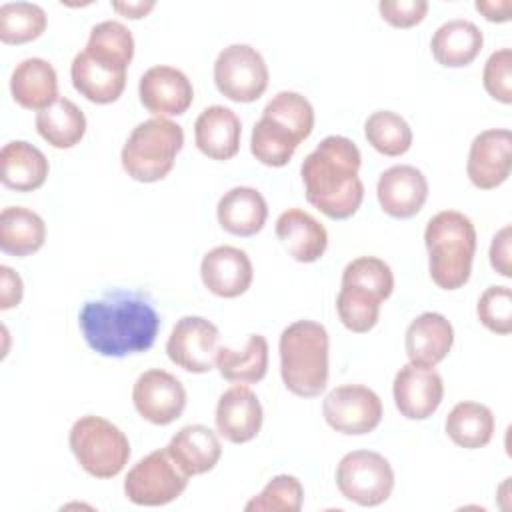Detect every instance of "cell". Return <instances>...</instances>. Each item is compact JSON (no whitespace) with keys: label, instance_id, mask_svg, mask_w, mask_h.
<instances>
[{"label":"cell","instance_id":"cell-1","mask_svg":"<svg viewBox=\"0 0 512 512\" xmlns=\"http://www.w3.org/2000/svg\"><path fill=\"white\" fill-rule=\"evenodd\" d=\"M78 324L90 350L106 358H124L152 348L160 316L148 294L112 290L84 302Z\"/></svg>","mask_w":512,"mask_h":512},{"label":"cell","instance_id":"cell-2","mask_svg":"<svg viewBox=\"0 0 512 512\" xmlns=\"http://www.w3.org/2000/svg\"><path fill=\"white\" fill-rule=\"evenodd\" d=\"M360 164V150L350 138L326 136L300 166L306 200L332 220L354 216L364 200Z\"/></svg>","mask_w":512,"mask_h":512},{"label":"cell","instance_id":"cell-3","mask_svg":"<svg viewBox=\"0 0 512 512\" xmlns=\"http://www.w3.org/2000/svg\"><path fill=\"white\" fill-rule=\"evenodd\" d=\"M314 108L306 96L282 90L264 106L262 118L254 124L250 152L264 166H286L298 144L312 134Z\"/></svg>","mask_w":512,"mask_h":512},{"label":"cell","instance_id":"cell-4","mask_svg":"<svg viewBox=\"0 0 512 512\" xmlns=\"http://www.w3.org/2000/svg\"><path fill=\"white\" fill-rule=\"evenodd\" d=\"M424 244L432 282L442 290L462 288L470 278L476 254L472 220L458 210H442L428 220Z\"/></svg>","mask_w":512,"mask_h":512},{"label":"cell","instance_id":"cell-5","mask_svg":"<svg viewBox=\"0 0 512 512\" xmlns=\"http://www.w3.org/2000/svg\"><path fill=\"white\" fill-rule=\"evenodd\" d=\"M328 348L326 328L314 320H296L286 326L278 340L280 376L284 386L300 396H320L328 384Z\"/></svg>","mask_w":512,"mask_h":512},{"label":"cell","instance_id":"cell-6","mask_svg":"<svg viewBox=\"0 0 512 512\" xmlns=\"http://www.w3.org/2000/svg\"><path fill=\"white\" fill-rule=\"evenodd\" d=\"M182 146V126L154 116L140 122L126 138L120 154L122 168L136 182H158L170 174Z\"/></svg>","mask_w":512,"mask_h":512},{"label":"cell","instance_id":"cell-7","mask_svg":"<svg viewBox=\"0 0 512 512\" xmlns=\"http://www.w3.org/2000/svg\"><path fill=\"white\" fill-rule=\"evenodd\" d=\"M68 444L80 468L100 480L118 476L130 460L126 434L102 416H80L70 428Z\"/></svg>","mask_w":512,"mask_h":512},{"label":"cell","instance_id":"cell-8","mask_svg":"<svg viewBox=\"0 0 512 512\" xmlns=\"http://www.w3.org/2000/svg\"><path fill=\"white\" fill-rule=\"evenodd\" d=\"M336 486L340 494L360 506L386 502L394 488L390 462L372 450H352L336 466Z\"/></svg>","mask_w":512,"mask_h":512},{"label":"cell","instance_id":"cell-9","mask_svg":"<svg viewBox=\"0 0 512 512\" xmlns=\"http://www.w3.org/2000/svg\"><path fill=\"white\" fill-rule=\"evenodd\" d=\"M184 474L166 448L138 460L124 478V494L136 506H164L174 502L188 486Z\"/></svg>","mask_w":512,"mask_h":512},{"label":"cell","instance_id":"cell-10","mask_svg":"<svg viewBox=\"0 0 512 512\" xmlns=\"http://www.w3.org/2000/svg\"><path fill=\"white\" fill-rule=\"evenodd\" d=\"M268 66L250 44H230L216 56L214 84L232 102H254L268 88Z\"/></svg>","mask_w":512,"mask_h":512},{"label":"cell","instance_id":"cell-11","mask_svg":"<svg viewBox=\"0 0 512 512\" xmlns=\"http://www.w3.org/2000/svg\"><path fill=\"white\" fill-rule=\"evenodd\" d=\"M322 414L332 430L348 436H362L380 424L382 400L368 386L342 384L326 394Z\"/></svg>","mask_w":512,"mask_h":512},{"label":"cell","instance_id":"cell-12","mask_svg":"<svg viewBox=\"0 0 512 512\" xmlns=\"http://www.w3.org/2000/svg\"><path fill=\"white\" fill-rule=\"evenodd\" d=\"M218 328L202 316H182L166 342L168 358L192 374L210 372L218 354Z\"/></svg>","mask_w":512,"mask_h":512},{"label":"cell","instance_id":"cell-13","mask_svg":"<svg viewBox=\"0 0 512 512\" xmlns=\"http://www.w3.org/2000/svg\"><path fill=\"white\" fill-rule=\"evenodd\" d=\"M132 402L144 420L166 426L182 416L186 408V388L174 374L150 368L136 378Z\"/></svg>","mask_w":512,"mask_h":512},{"label":"cell","instance_id":"cell-14","mask_svg":"<svg viewBox=\"0 0 512 512\" xmlns=\"http://www.w3.org/2000/svg\"><path fill=\"white\" fill-rule=\"evenodd\" d=\"M512 134L506 128H490L474 136L468 152L466 174L480 190L504 184L512 168Z\"/></svg>","mask_w":512,"mask_h":512},{"label":"cell","instance_id":"cell-15","mask_svg":"<svg viewBox=\"0 0 512 512\" xmlns=\"http://www.w3.org/2000/svg\"><path fill=\"white\" fill-rule=\"evenodd\" d=\"M394 404L398 412L408 420L430 418L444 398L442 376L434 368L404 364L392 384Z\"/></svg>","mask_w":512,"mask_h":512},{"label":"cell","instance_id":"cell-16","mask_svg":"<svg viewBox=\"0 0 512 512\" xmlns=\"http://www.w3.org/2000/svg\"><path fill=\"white\" fill-rule=\"evenodd\" d=\"M142 106L154 116L168 118L184 114L194 100V88L188 76L174 66H152L138 82Z\"/></svg>","mask_w":512,"mask_h":512},{"label":"cell","instance_id":"cell-17","mask_svg":"<svg viewBox=\"0 0 512 512\" xmlns=\"http://www.w3.org/2000/svg\"><path fill=\"white\" fill-rule=\"evenodd\" d=\"M214 420L216 430L224 440L232 444H244L258 436L264 412L252 388L246 384H234L220 394Z\"/></svg>","mask_w":512,"mask_h":512},{"label":"cell","instance_id":"cell-18","mask_svg":"<svg viewBox=\"0 0 512 512\" xmlns=\"http://www.w3.org/2000/svg\"><path fill=\"white\" fill-rule=\"evenodd\" d=\"M376 196L388 216L406 220L422 210L428 198V180L416 166L396 164L380 174Z\"/></svg>","mask_w":512,"mask_h":512},{"label":"cell","instance_id":"cell-19","mask_svg":"<svg viewBox=\"0 0 512 512\" xmlns=\"http://www.w3.org/2000/svg\"><path fill=\"white\" fill-rule=\"evenodd\" d=\"M200 278L214 296L236 298L250 288L254 270L244 250L224 244L204 254L200 262Z\"/></svg>","mask_w":512,"mask_h":512},{"label":"cell","instance_id":"cell-20","mask_svg":"<svg viewBox=\"0 0 512 512\" xmlns=\"http://www.w3.org/2000/svg\"><path fill=\"white\" fill-rule=\"evenodd\" d=\"M454 344V328L450 320L438 312H422L416 316L404 336L410 364L434 368L442 362Z\"/></svg>","mask_w":512,"mask_h":512},{"label":"cell","instance_id":"cell-21","mask_svg":"<svg viewBox=\"0 0 512 512\" xmlns=\"http://www.w3.org/2000/svg\"><path fill=\"white\" fill-rule=\"evenodd\" d=\"M242 122L234 110L214 104L204 108L194 122L198 150L212 160H230L240 150Z\"/></svg>","mask_w":512,"mask_h":512},{"label":"cell","instance_id":"cell-22","mask_svg":"<svg viewBox=\"0 0 512 512\" xmlns=\"http://www.w3.org/2000/svg\"><path fill=\"white\" fill-rule=\"evenodd\" d=\"M276 238L284 250L302 264L320 260L328 248L326 228L302 208H288L278 216Z\"/></svg>","mask_w":512,"mask_h":512},{"label":"cell","instance_id":"cell-23","mask_svg":"<svg viewBox=\"0 0 512 512\" xmlns=\"http://www.w3.org/2000/svg\"><path fill=\"white\" fill-rule=\"evenodd\" d=\"M172 460L188 476L210 472L220 456L222 446L214 430L204 424H188L180 428L166 446Z\"/></svg>","mask_w":512,"mask_h":512},{"label":"cell","instance_id":"cell-24","mask_svg":"<svg viewBox=\"0 0 512 512\" xmlns=\"http://www.w3.org/2000/svg\"><path fill=\"white\" fill-rule=\"evenodd\" d=\"M216 218L222 230L248 238L264 228L268 218V204L256 188L234 186L218 200Z\"/></svg>","mask_w":512,"mask_h":512},{"label":"cell","instance_id":"cell-25","mask_svg":"<svg viewBox=\"0 0 512 512\" xmlns=\"http://www.w3.org/2000/svg\"><path fill=\"white\" fill-rule=\"evenodd\" d=\"M10 92L18 106L26 110H44L58 96V76L44 58H26L16 64L10 76Z\"/></svg>","mask_w":512,"mask_h":512},{"label":"cell","instance_id":"cell-26","mask_svg":"<svg viewBox=\"0 0 512 512\" xmlns=\"http://www.w3.org/2000/svg\"><path fill=\"white\" fill-rule=\"evenodd\" d=\"M50 172V164L40 148L26 140H12L0 150V180L16 192L38 190Z\"/></svg>","mask_w":512,"mask_h":512},{"label":"cell","instance_id":"cell-27","mask_svg":"<svg viewBox=\"0 0 512 512\" xmlns=\"http://www.w3.org/2000/svg\"><path fill=\"white\" fill-rule=\"evenodd\" d=\"M70 78L72 86L94 104L116 102L126 88V70L104 64L84 50L74 56Z\"/></svg>","mask_w":512,"mask_h":512},{"label":"cell","instance_id":"cell-28","mask_svg":"<svg viewBox=\"0 0 512 512\" xmlns=\"http://www.w3.org/2000/svg\"><path fill=\"white\" fill-rule=\"evenodd\" d=\"M484 44L480 28L464 18H454L436 28L430 40L432 56L446 68H464L476 60Z\"/></svg>","mask_w":512,"mask_h":512},{"label":"cell","instance_id":"cell-29","mask_svg":"<svg viewBox=\"0 0 512 512\" xmlns=\"http://www.w3.org/2000/svg\"><path fill=\"white\" fill-rule=\"evenodd\" d=\"M46 240L44 220L30 208L6 206L0 212V248L12 256L38 252Z\"/></svg>","mask_w":512,"mask_h":512},{"label":"cell","instance_id":"cell-30","mask_svg":"<svg viewBox=\"0 0 512 512\" xmlns=\"http://www.w3.org/2000/svg\"><path fill=\"white\" fill-rule=\"evenodd\" d=\"M216 368L228 382H260L268 372V340L262 334H250L242 350L220 346L216 354Z\"/></svg>","mask_w":512,"mask_h":512},{"label":"cell","instance_id":"cell-31","mask_svg":"<svg viewBox=\"0 0 512 512\" xmlns=\"http://www.w3.org/2000/svg\"><path fill=\"white\" fill-rule=\"evenodd\" d=\"M494 414L480 402H458L446 416L444 428L448 438L466 450L484 448L494 436Z\"/></svg>","mask_w":512,"mask_h":512},{"label":"cell","instance_id":"cell-32","mask_svg":"<svg viewBox=\"0 0 512 512\" xmlns=\"http://www.w3.org/2000/svg\"><path fill=\"white\" fill-rule=\"evenodd\" d=\"M36 130L50 146L72 148L84 138L86 116L70 98H58L36 114Z\"/></svg>","mask_w":512,"mask_h":512},{"label":"cell","instance_id":"cell-33","mask_svg":"<svg viewBox=\"0 0 512 512\" xmlns=\"http://www.w3.org/2000/svg\"><path fill=\"white\" fill-rule=\"evenodd\" d=\"M84 52L104 64L128 70L134 56V36L122 22L104 20L92 26Z\"/></svg>","mask_w":512,"mask_h":512},{"label":"cell","instance_id":"cell-34","mask_svg":"<svg viewBox=\"0 0 512 512\" xmlns=\"http://www.w3.org/2000/svg\"><path fill=\"white\" fill-rule=\"evenodd\" d=\"M368 144L384 156H402L412 146V130L408 122L392 110H376L364 122Z\"/></svg>","mask_w":512,"mask_h":512},{"label":"cell","instance_id":"cell-35","mask_svg":"<svg viewBox=\"0 0 512 512\" xmlns=\"http://www.w3.org/2000/svg\"><path fill=\"white\" fill-rule=\"evenodd\" d=\"M46 12L32 2H6L0 6V40L4 44H26L46 30Z\"/></svg>","mask_w":512,"mask_h":512},{"label":"cell","instance_id":"cell-36","mask_svg":"<svg viewBox=\"0 0 512 512\" xmlns=\"http://www.w3.org/2000/svg\"><path fill=\"white\" fill-rule=\"evenodd\" d=\"M380 304L382 300L360 286L342 284L338 298H336V312L340 322L356 334L370 332L380 318Z\"/></svg>","mask_w":512,"mask_h":512},{"label":"cell","instance_id":"cell-37","mask_svg":"<svg viewBox=\"0 0 512 512\" xmlns=\"http://www.w3.org/2000/svg\"><path fill=\"white\" fill-rule=\"evenodd\" d=\"M304 502V488L296 476L278 474L268 480L262 492L250 498L244 506L246 512H268V510H284L298 512Z\"/></svg>","mask_w":512,"mask_h":512},{"label":"cell","instance_id":"cell-38","mask_svg":"<svg viewBox=\"0 0 512 512\" xmlns=\"http://www.w3.org/2000/svg\"><path fill=\"white\" fill-rule=\"evenodd\" d=\"M342 284L366 288L384 302L394 290V274L382 258L358 256L342 270Z\"/></svg>","mask_w":512,"mask_h":512},{"label":"cell","instance_id":"cell-39","mask_svg":"<svg viewBox=\"0 0 512 512\" xmlns=\"http://www.w3.org/2000/svg\"><path fill=\"white\" fill-rule=\"evenodd\" d=\"M478 320L494 334L512 332V290L508 286H488L476 304Z\"/></svg>","mask_w":512,"mask_h":512},{"label":"cell","instance_id":"cell-40","mask_svg":"<svg viewBox=\"0 0 512 512\" xmlns=\"http://www.w3.org/2000/svg\"><path fill=\"white\" fill-rule=\"evenodd\" d=\"M482 84L494 100L502 104L512 102V50L510 48H500L490 54V58L484 64Z\"/></svg>","mask_w":512,"mask_h":512},{"label":"cell","instance_id":"cell-41","mask_svg":"<svg viewBox=\"0 0 512 512\" xmlns=\"http://www.w3.org/2000/svg\"><path fill=\"white\" fill-rule=\"evenodd\" d=\"M382 20L394 28H412L420 24L428 12L426 0H382L378 4Z\"/></svg>","mask_w":512,"mask_h":512},{"label":"cell","instance_id":"cell-42","mask_svg":"<svg viewBox=\"0 0 512 512\" xmlns=\"http://www.w3.org/2000/svg\"><path fill=\"white\" fill-rule=\"evenodd\" d=\"M510 240H512V228L506 224V226H502L494 234L492 244H490V264L504 278L512 276V268H510Z\"/></svg>","mask_w":512,"mask_h":512},{"label":"cell","instance_id":"cell-43","mask_svg":"<svg viewBox=\"0 0 512 512\" xmlns=\"http://www.w3.org/2000/svg\"><path fill=\"white\" fill-rule=\"evenodd\" d=\"M24 294V284L22 278L10 268V266H0V308L8 310L20 304Z\"/></svg>","mask_w":512,"mask_h":512},{"label":"cell","instance_id":"cell-44","mask_svg":"<svg viewBox=\"0 0 512 512\" xmlns=\"http://www.w3.org/2000/svg\"><path fill=\"white\" fill-rule=\"evenodd\" d=\"M476 10L482 12L484 18L490 22H508L512 12V2L510 0H500V2L476 0Z\"/></svg>","mask_w":512,"mask_h":512},{"label":"cell","instance_id":"cell-45","mask_svg":"<svg viewBox=\"0 0 512 512\" xmlns=\"http://www.w3.org/2000/svg\"><path fill=\"white\" fill-rule=\"evenodd\" d=\"M156 6V2H112V8L126 16V18H132V20H138V18H144L152 8Z\"/></svg>","mask_w":512,"mask_h":512}]
</instances>
